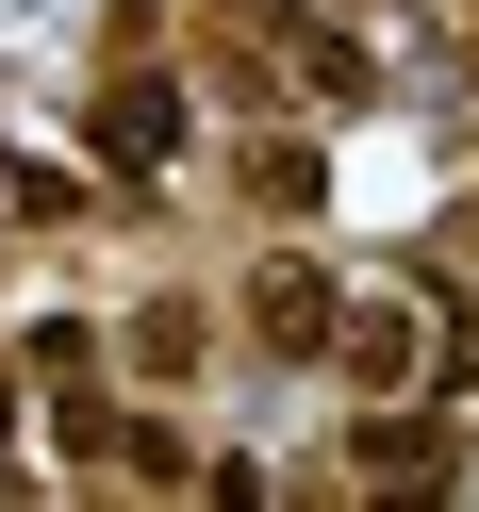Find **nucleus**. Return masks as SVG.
Here are the masks:
<instances>
[{
  "mask_svg": "<svg viewBox=\"0 0 479 512\" xmlns=\"http://www.w3.org/2000/svg\"><path fill=\"white\" fill-rule=\"evenodd\" d=\"M430 364H446V298L364 281V298L331 314V364H314V380H347V397H430Z\"/></svg>",
  "mask_w": 479,
  "mask_h": 512,
  "instance_id": "obj_3",
  "label": "nucleus"
},
{
  "mask_svg": "<svg viewBox=\"0 0 479 512\" xmlns=\"http://www.w3.org/2000/svg\"><path fill=\"white\" fill-rule=\"evenodd\" d=\"M347 463H364L380 496H446V463H463V430H446L430 397H347Z\"/></svg>",
  "mask_w": 479,
  "mask_h": 512,
  "instance_id": "obj_5",
  "label": "nucleus"
},
{
  "mask_svg": "<svg viewBox=\"0 0 479 512\" xmlns=\"http://www.w3.org/2000/svg\"><path fill=\"white\" fill-rule=\"evenodd\" d=\"M331 314H347V281L331 265H314V248H248V265H232V331H248V364H281V380H314V364H331Z\"/></svg>",
  "mask_w": 479,
  "mask_h": 512,
  "instance_id": "obj_2",
  "label": "nucleus"
},
{
  "mask_svg": "<svg viewBox=\"0 0 479 512\" xmlns=\"http://www.w3.org/2000/svg\"><path fill=\"white\" fill-rule=\"evenodd\" d=\"M116 364H133L149 397H199V380H215V298H182V281L133 298V314H116Z\"/></svg>",
  "mask_w": 479,
  "mask_h": 512,
  "instance_id": "obj_6",
  "label": "nucleus"
},
{
  "mask_svg": "<svg viewBox=\"0 0 479 512\" xmlns=\"http://www.w3.org/2000/svg\"><path fill=\"white\" fill-rule=\"evenodd\" d=\"M0 479H17V364H0Z\"/></svg>",
  "mask_w": 479,
  "mask_h": 512,
  "instance_id": "obj_7",
  "label": "nucleus"
},
{
  "mask_svg": "<svg viewBox=\"0 0 479 512\" xmlns=\"http://www.w3.org/2000/svg\"><path fill=\"white\" fill-rule=\"evenodd\" d=\"M83 149H100L116 199H149V182L199 166V100H182V67H100V100H83Z\"/></svg>",
  "mask_w": 479,
  "mask_h": 512,
  "instance_id": "obj_1",
  "label": "nucleus"
},
{
  "mask_svg": "<svg viewBox=\"0 0 479 512\" xmlns=\"http://www.w3.org/2000/svg\"><path fill=\"white\" fill-rule=\"evenodd\" d=\"M232 199H248V232H314V199H331V149L298 133V100H265L232 133Z\"/></svg>",
  "mask_w": 479,
  "mask_h": 512,
  "instance_id": "obj_4",
  "label": "nucleus"
}]
</instances>
